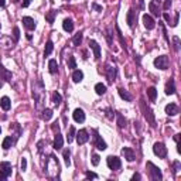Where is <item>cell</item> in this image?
<instances>
[{
    "mask_svg": "<svg viewBox=\"0 0 181 181\" xmlns=\"http://www.w3.org/2000/svg\"><path fill=\"white\" fill-rule=\"evenodd\" d=\"M75 136H77V141H78V144H79V146L85 144L86 141L89 140V135H88V132H86L85 129H81Z\"/></svg>",
    "mask_w": 181,
    "mask_h": 181,
    "instance_id": "9c48e42d",
    "label": "cell"
},
{
    "mask_svg": "<svg viewBox=\"0 0 181 181\" xmlns=\"http://www.w3.org/2000/svg\"><path fill=\"white\" fill-rule=\"evenodd\" d=\"M149 10H150L151 14L156 16V17H159V16H160V9L156 6V3H154V2H151V3L149 4Z\"/></svg>",
    "mask_w": 181,
    "mask_h": 181,
    "instance_id": "1f68e13d",
    "label": "cell"
},
{
    "mask_svg": "<svg viewBox=\"0 0 181 181\" xmlns=\"http://www.w3.org/2000/svg\"><path fill=\"white\" fill-rule=\"evenodd\" d=\"M68 68H71V69L77 68V61H75V57L71 55L69 58H68Z\"/></svg>",
    "mask_w": 181,
    "mask_h": 181,
    "instance_id": "f35d334b",
    "label": "cell"
},
{
    "mask_svg": "<svg viewBox=\"0 0 181 181\" xmlns=\"http://www.w3.org/2000/svg\"><path fill=\"white\" fill-rule=\"evenodd\" d=\"M12 77H13V75H12V72H10V71H7L6 68L3 67V65L0 64V78L9 82V81H12Z\"/></svg>",
    "mask_w": 181,
    "mask_h": 181,
    "instance_id": "ac0fdd59",
    "label": "cell"
},
{
    "mask_svg": "<svg viewBox=\"0 0 181 181\" xmlns=\"http://www.w3.org/2000/svg\"><path fill=\"white\" fill-rule=\"evenodd\" d=\"M153 151H154V154H156V156L160 157V159H166V157H167V147L161 143V141H157V143H154Z\"/></svg>",
    "mask_w": 181,
    "mask_h": 181,
    "instance_id": "8992f818",
    "label": "cell"
},
{
    "mask_svg": "<svg viewBox=\"0 0 181 181\" xmlns=\"http://www.w3.org/2000/svg\"><path fill=\"white\" fill-rule=\"evenodd\" d=\"M13 37H14V41L17 43L20 38V28L19 27H14L13 28Z\"/></svg>",
    "mask_w": 181,
    "mask_h": 181,
    "instance_id": "60d3db41",
    "label": "cell"
},
{
    "mask_svg": "<svg viewBox=\"0 0 181 181\" xmlns=\"http://www.w3.org/2000/svg\"><path fill=\"white\" fill-rule=\"evenodd\" d=\"M122 154H123V157H125L127 161H133V160L136 159L135 151H133L130 147H123L122 149Z\"/></svg>",
    "mask_w": 181,
    "mask_h": 181,
    "instance_id": "2e32d148",
    "label": "cell"
},
{
    "mask_svg": "<svg viewBox=\"0 0 181 181\" xmlns=\"http://www.w3.org/2000/svg\"><path fill=\"white\" fill-rule=\"evenodd\" d=\"M72 116H74V120L77 123H83V122H85V112H83L81 107L75 109L74 113H72Z\"/></svg>",
    "mask_w": 181,
    "mask_h": 181,
    "instance_id": "5bb4252c",
    "label": "cell"
},
{
    "mask_svg": "<svg viewBox=\"0 0 181 181\" xmlns=\"http://www.w3.org/2000/svg\"><path fill=\"white\" fill-rule=\"evenodd\" d=\"M75 135H77V130H75L74 126H71V127H69V132H68V136H67L68 143H71V141L74 140V139H75Z\"/></svg>",
    "mask_w": 181,
    "mask_h": 181,
    "instance_id": "e575fe53",
    "label": "cell"
},
{
    "mask_svg": "<svg viewBox=\"0 0 181 181\" xmlns=\"http://www.w3.org/2000/svg\"><path fill=\"white\" fill-rule=\"evenodd\" d=\"M178 139H180V137H178V135H175V136H174V140L177 141V143H178Z\"/></svg>",
    "mask_w": 181,
    "mask_h": 181,
    "instance_id": "6f0895ef",
    "label": "cell"
},
{
    "mask_svg": "<svg viewBox=\"0 0 181 181\" xmlns=\"http://www.w3.org/2000/svg\"><path fill=\"white\" fill-rule=\"evenodd\" d=\"M89 48L93 51V57H95V60L101 58V45H99L95 40H89Z\"/></svg>",
    "mask_w": 181,
    "mask_h": 181,
    "instance_id": "8fae6325",
    "label": "cell"
},
{
    "mask_svg": "<svg viewBox=\"0 0 181 181\" xmlns=\"http://www.w3.org/2000/svg\"><path fill=\"white\" fill-rule=\"evenodd\" d=\"M95 147L98 149V150H102V151L106 150V147H107L106 143L102 140V137L98 135V132H96V130H95Z\"/></svg>",
    "mask_w": 181,
    "mask_h": 181,
    "instance_id": "9a60e30c",
    "label": "cell"
},
{
    "mask_svg": "<svg viewBox=\"0 0 181 181\" xmlns=\"http://www.w3.org/2000/svg\"><path fill=\"white\" fill-rule=\"evenodd\" d=\"M175 93V83L173 79H170L166 83V95H174Z\"/></svg>",
    "mask_w": 181,
    "mask_h": 181,
    "instance_id": "ffe728a7",
    "label": "cell"
},
{
    "mask_svg": "<svg viewBox=\"0 0 181 181\" xmlns=\"http://www.w3.org/2000/svg\"><path fill=\"white\" fill-rule=\"evenodd\" d=\"M119 95H120V98L125 99L126 102H130V101L133 99V98H132V95H130V93L127 92V91H125L123 88H119Z\"/></svg>",
    "mask_w": 181,
    "mask_h": 181,
    "instance_id": "484cf974",
    "label": "cell"
},
{
    "mask_svg": "<svg viewBox=\"0 0 181 181\" xmlns=\"http://www.w3.org/2000/svg\"><path fill=\"white\" fill-rule=\"evenodd\" d=\"M20 167H21V171H26V170H27V159L23 157L21 161H20Z\"/></svg>",
    "mask_w": 181,
    "mask_h": 181,
    "instance_id": "ee69618b",
    "label": "cell"
},
{
    "mask_svg": "<svg viewBox=\"0 0 181 181\" xmlns=\"http://www.w3.org/2000/svg\"><path fill=\"white\" fill-rule=\"evenodd\" d=\"M62 28H64L67 33H72L74 31V23L71 19H65L64 23H62Z\"/></svg>",
    "mask_w": 181,
    "mask_h": 181,
    "instance_id": "44dd1931",
    "label": "cell"
},
{
    "mask_svg": "<svg viewBox=\"0 0 181 181\" xmlns=\"http://www.w3.org/2000/svg\"><path fill=\"white\" fill-rule=\"evenodd\" d=\"M13 144H14V140L12 139V136H7V137L3 140V144H2V147H3L4 150H9V149L12 147Z\"/></svg>",
    "mask_w": 181,
    "mask_h": 181,
    "instance_id": "d4e9b609",
    "label": "cell"
},
{
    "mask_svg": "<svg viewBox=\"0 0 181 181\" xmlns=\"http://www.w3.org/2000/svg\"><path fill=\"white\" fill-rule=\"evenodd\" d=\"M154 67L159 68V69H167L169 68V57L167 55H160L154 60Z\"/></svg>",
    "mask_w": 181,
    "mask_h": 181,
    "instance_id": "ba28073f",
    "label": "cell"
},
{
    "mask_svg": "<svg viewBox=\"0 0 181 181\" xmlns=\"http://www.w3.org/2000/svg\"><path fill=\"white\" fill-rule=\"evenodd\" d=\"M163 17H164V20H166V21L170 23V14H169V13H164V14H163Z\"/></svg>",
    "mask_w": 181,
    "mask_h": 181,
    "instance_id": "db71d44e",
    "label": "cell"
},
{
    "mask_svg": "<svg viewBox=\"0 0 181 181\" xmlns=\"http://www.w3.org/2000/svg\"><path fill=\"white\" fill-rule=\"evenodd\" d=\"M166 113L169 115V116H175V115L178 113V106L175 103H169L166 106Z\"/></svg>",
    "mask_w": 181,
    "mask_h": 181,
    "instance_id": "d6986e66",
    "label": "cell"
},
{
    "mask_svg": "<svg viewBox=\"0 0 181 181\" xmlns=\"http://www.w3.org/2000/svg\"><path fill=\"white\" fill-rule=\"evenodd\" d=\"M62 146H64V139H62V135L60 132H57L55 139H54V149H55V150H61Z\"/></svg>",
    "mask_w": 181,
    "mask_h": 181,
    "instance_id": "e0dca14e",
    "label": "cell"
},
{
    "mask_svg": "<svg viewBox=\"0 0 181 181\" xmlns=\"http://www.w3.org/2000/svg\"><path fill=\"white\" fill-rule=\"evenodd\" d=\"M12 175V164L9 161L0 163V181H4Z\"/></svg>",
    "mask_w": 181,
    "mask_h": 181,
    "instance_id": "277c9868",
    "label": "cell"
},
{
    "mask_svg": "<svg viewBox=\"0 0 181 181\" xmlns=\"http://www.w3.org/2000/svg\"><path fill=\"white\" fill-rule=\"evenodd\" d=\"M105 71H106V77H107V79H109V82H113V81L116 79V75H117V68L112 67V65H107V67L105 68Z\"/></svg>",
    "mask_w": 181,
    "mask_h": 181,
    "instance_id": "30bf717a",
    "label": "cell"
},
{
    "mask_svg": "<svg viewBox=\"0 0 181 181\" xmlns=\"http://www.w3.org/2000/svg\"><path fill=\"white\" fill-rule=\"evenodd\" d=\"M31 3V0H23V7H28Z\"/></svg>",
    "mask_w": 181,
    "mask_h": 181,
    "instance_id": "f5cc1de1",
    "label": "cell"
},
{
    "mask_svg": "<svg viewBox=\"0 0 181 181\" xmlns=\"http://www.w3.org/2000/svg\"><path fill=\"white\" fill-rule=\"evenodd\" d=\"M52 50H54V44H52V41H47L45 48H44V57H48L52 52Z\"/></svg>",
    "mask_w": 181,
    "mask_h": 181,
    "instance_id": "d6a6232c",
    "label": "cell"
},
{
    "mask_svg": "<svg viewBox=\"0 0 181 181\" xmlns=\"http://www.w3.org/2000/svg\"><path fill=\"white\" fill-rule=\"evenodd\" d=\"M143 23H144V27L147 28V30H153L156 27V21L149 14H143Z\"/></svg>",
    "mask_w": 181,
    "mask_h": 181,
    "instance_id": "7c38bea8",
    "label": "cell"
},
{
    "mask_svg": "<svg viewBox=\"0 0 181 181\" xmlns=\"http://www.w3.org/2000/svg\"><path fill=\"white\" fill-rule=\"evenodd\" d=\"M116 33H117V37H119V41H120V44H122V47H123V48H126V41L123 40V36H122V33H120V30H119L117 26H116Z\"/></svg>",
    "mask_w": 181,
    "mask_h": 181,
    "instance_id": "ab89813d",
    "label": "cell"
},
{
    "mask_svg": "<svg viewBox=\"0 0 181 181\" xmlns=\"http://www.w3.org/2000/svg\"><path fill=\"white\" fill-rule=\"evenodd\" d=\"M45 174H47V177L48 178H57L58 177V174H60V163H58V160H57V157L55 156H50L48 157V160H47V163H45Z\"/></svg>",
    "mask_w": 181,
    "mask_h": 181,
    "instance_id": "6da1fadb",
    "label": "cell"
},
{
    "mask_svg": "<svg viewBox=\"0 0 181 181\" xmlns=\"http://www.w3.org/2000/svg\"><path fill=\"white\" fill-rule=\"evenodd\" d=\"M51 117H52V111H51V109H48V107H47V109H44L43 113H41V119L45 120V122H48Z\"/></svg>",
    "mask_w": 181,
    "mask_h": 181,
    "instance_id": "4dcf8cb0",
    "label": "cell"
},
{
    "mask_svg": "<svg viewBox=\"0 0 181 181\" xmlns=\"http://www.w3.org/2000/svg\"><path fill=\"white\" fill-rule=\"evenodd\" d=\"M64 160H65V164H67V167H69L71 166V151H69V149L64 150Z\"/></svg>",
    "mask_w": 181,
    "mask_h": 181,
    "instance_id": "8d00e7d4",
    "label": "cell"
},
{
    "mask_svg": "<svg viewBox=\"0 0 181 181\" xmlns=\"http://www.w3.org/2000/svg\"><path fill=\"white\" fill-rule=\"evenodd\" d=\"M4 4H6V2L4 0H0V7H4Z\"/></svg>",
    "mask_w": 181,
    "mask_h": 181,
    "instance_id": "9f6ffc18",
    "label": "cell"
},
{
    "mask_svg": "<svg viewBox=\"0 0 181 181\" xmlns=\"http://www.w3.org/2000/svg\"><path fill=\"white\" fill-rule=\"evenodd\" d=\"M81 43H82V33H77L74 36V38H72V44H74L75 47H78V45H81Z\"/></svg>",
    "mask_w": 181,
    "mask_h": 181,
    "instance_id": "836d02e7",
    "label": "cell"
},
{
    "mask_svg": "<svg viewBox=\"0 0 181 181\" xmlns=\"http://www.w3.org/2000/svg\"><path fill=\"white\" fill-rule=\"evenodd\" d=\"M127 24H129V27H133V24H135V10L133 9L127 12Z\"/></svg>",
    "mask_w": 181,
    "mask_h": 181,
    "instance_id": "f1b7e54d",
    "label": "cell"
},
{
    "mask_svg": "<svg viewBox=\"0 0 181 181\" xmlns=\"http://www.w3.org/2000/svg\"><path fill=\"white\" fill-rule=\"evenodd\" d=\"M48 71H50V74H57V71H58V62H57V60H50L48 61Z\"/></svg>",
    "mask_w": 181,
    "mask_h": 181,
    "instance_id": "7402d4cb",
    "label": "cell"
},
{
    "mask_svg": "<svg viewBox=\"0 0 181 181\" xmlns=\"http://www.w3.org/2000/svg\"><path fill=\"white\" fill-rule=\"evenodd\" d=\"M141 109H143V112H144V117H146L147 122L154 127V126H156V117H154L153 111H151L149 106H146V103H144L143 101H141Z\"/></svg>",
    "mask_w": 181,
    "mask_h": 181,
    "instance_id": "5b68a950",
    "label": "cell"
},
{
    "mask_svg": "<svg viewBox=\"0 0 181 181\" xmlns=\"http://www.w3.org/2000/svg\"><path fill=\"white\" fill-rule=\"evenodd\" d=\"M61 101H62V98H61V95H60L58 92L52 93V103L55 105V106H60V105H61Z\"/></svg>",
    "mask_w": 181,
    "mask_h": 181,
    "instance_id": "d590c367",
    "label": "cell"
},
{
    "mask_svg": "<svg viewBox=\"0 0 181 181\" xmlns=\"http://www.w3.org/2000/svg\"><path fill=\"white\" fill-rule=\"evenodd\" d=\"M173 166H174V173H177L178 170H180V163L178 161H174L173 163Z\"/></svg>",
    "mask_w": 181,
    "mask_h": 181,
    "instance_id": "f907efd6",
    "label": "cell"
},
{
    "mask_svg": "<svg viewBox=\"0 0 181 181\" xmlns=\"http://www.w3.org/2000/svg\"><path fill=\"white\" fill-rule=\"evenodd\" d=\"M55 16H57V10H50V12L45 14V20H47V23L52 24V23H54V20H55Z\"/></svg>",
    "mask_w": 181,
    "mask_h": 181,
    "instance_id": "4316f807",
    "label": "cell"
},
{
    "mask_svg": "<svg viewBox=\"0 0 181 181\" xmlns=\"http://www.w3.org/2000/svg\"><path fill=\"white\" fill-rule=\"evenodd\" d=\"M86 178H89V180H91V178H98V174H95V173H91V171H88V173H86Z\"/></svg>",
    "mask_w": 181,
    "mask_h": 181,
    "instance_id": "7dc6e473",
    "label": "cell"
},
{
    "mask_svg": "<svg viewBox=\"0 0 181 181\" xmlns=\"http://www.w3.org/2000/svg\"><path fill=\"white\" fill-rule=\"evenodd\" d=\"M0 106H2L3 111H9L10 107H12V102H10V99L7 96H3V98L0 99Z\"/></svg>",
    "mask_w": 181,
    "mask_h": 181,
    "instance_id": "603a6c76",
    "label": "cell"
},
{
    "mask_svg": "<svg viewBox=\"0 0 181 181\" xmlns=\"http://www.w3.org/2000/svg\"><path fill=\"white\" fill-rule=\"evenodd\" d=\"M82 79H83V72L81 69H75L74 74H72V81H74L75 83H78V82H81Z\"/></svg>",
    "mask_w": 181,
    "mask_h": 181,
    "instance_id": "cb8c5ba5",
    "label": "cell"
},
{
    "mask_svg": "<svg viewBox=\"0 0 181 181\" xmlns=\"http://www.w3.org/2000/svg\"><path fill=\"white\" fill-rule=\"evenodd\" d=\"M178 17H180V13H178V12H175V17H174V21L171 23V26H173V27H175V26L178 24Z\"/></svg>",
    "mask_w": 181,
    "mask_h": 181,
    "instance_id": "bcb514c9",
    "label": "cell"
},
{
    "mask_svg": "<svg viewBox=\"0 0 181 181\" xmlns=\"http://www.w3.org/2000/svg\"><path fill=\"white\" fill-rule=\"evenodd\" d=\"M52 130H54V132H60V126H58V123H54V125H52Z\"/></svg>",
    "mask_w": 181,
    "mask_h": 181,
    "instance_id": "816d5d0a",
    "label": "cell"
},
{
    "mask_svg": "<svg viewBox=\"0 0 181 181\" xmlns=\"http://www.w3.org/2000/svg\"><path fill=\"white\" fill-rule=\"evenodd\" d=\"M12 2H14V3H17V2H19V0H12Z\"/></svg>",
    "mask_w": 181,
    "mask_h": 181,
    "instance_id": "680465c9",
    "label": "cell"
},
{
    "mask_svg": "<svg viewBox=\"0 0 181 181\" xmlns=\"http://www.w3.org/2000/svg\"><path fill=\"white\" fill-rule=\"evenodd\" d=\"M65 2H68V0H65Z\"/></svg>",
    "mask_w": 181,
    "mask_h": 181,
    "instance_id": "94428289",
    "label": "cell"
},
{
    "mask_svg": "<svg viewBox=\"0 0 181 181\" xmlns=\"http://www.w3.org/2000/svg\"><path fill=\"white\" fill-rule=\"evenodd\" d=\"M44 95H45V89H44V83L41 81H37V82H34L33 85V96L37 102V106L40 107L41 103H43V99H44Z\"/></svg>",
    "mask_w": 181,
    "mask_h": 181,
    "instance_id": "7a4b0ae2",
    "label": "cell"
},
{
    "mask_svg": "<svg viewBox=\"0 0 181 181\" xmlns=\"http://www.w3.org/2000/svg\"><path fill=\"white\" fill-rule=\"evenodd\" d=\"M106 164H107V167L111 170H119L120 167H122V161H120V159L119 157H116V156H109L106 159Z\"/></svg>",
    "mask_w": 181,
    "mask_h": 181,
    "instance_id": "52a82bcc",
    "label": "cell"
},
{
    "mask_svg": "<svg viewBox=\"0 0 181 181\" xmlns=\"http://www.w3.org/2000/svg\"><path fill=\"white\" fill-rule=\"evenodd\" d=\"M99 161H101V157H99L98 154H92V164L93 166H98Z\"/></svg>",
    "mask_w": 181,
    "mask_h": 181,
    "instance_id": "f6af8a7d",
    "label": "cell"
},
{
    "mask_svg": "<svg viewBox=\"0 0 181 181\" xmlns=\"http://www.w3.org/2000/svg\"><path fill=\"white\" fill-rule=\"evenodd\" d=\"M146 167H147L149 174H150V178L153 181H160L163 178V174H161V171H160V169L157 166H154L151 161H147Z\"/></svg>",
    "mask_w": 181,
    "mask_h": 181,
    "instance_id": "3957f363",
    "label": "cell"
},
{
    "mask_svg": "<svg viewBox=\"0 0 181 181\" xmlns=\"http://www.w3.org/2000/svg\"><path fill=\"white\" fill-rule=\"evenodd\" d=\"M92 9L96 10V12H102V6H99V4H96V3H92Z\"/></svg>",
    "mask_w": 181,
    "mask_h": 181,
    "instance_id": "681fc988",
    "label": "cell"
},
{
    "mask_svg": "<svg viewBox=\"0 0 181 181\" xmlns=\"http://www.w3.org/2000/svg\"><path fill=\"white\" fill-rule=\"evenodd\" d=\"M126 123H127V120H126L122 115H117V126H119V127H125Z\"/></svg>",
    "mask_w": 181,
    "mask_h": 181,
    "instance_id": "74e56055",
    "label": "cell"
},
{
    "mask_svg": "<svg viewBox=\"0 0 181 181\" xmlns=\"http://www.w3.org/2000/svg\"><path fill=\"white\" fill-rule=\"evenodd\" d=\"M0 133H2V127H0Z\"/></svg>",
    "mask_w": 181,
    "mask_h": 181,
    "instance_id": "91938a15",
    "label": "cell"
},
{
    "mask_svg": "<svg viewBox=\"0 0 181 181\" xmlns=\"http://www.w3.org/2000/svg\"><path fill=\"white\" fill-rule=\"evenodd\" d=\"M140 178H141V175H140V174H137V173H136V174H133L132 180H140Z\"/></svg>",
    "mask_w": 181,
    "mask_h": 181,
    "instance_id": "11a10c76",
    "label": "cell"
},
{
    "mask_svg": "<svg viewBox=\"0 0 181 181\" xmlns=\"http://www.w3.org/2000/svg\"><path fill=\"white\" fill-rule=\"evenodd\" d=\"M173 43H174V50H175V51H180V38H178L177 36L173 37Z\"/></svg>",
    "mask_w": 181,
    "mask_h": 181,
    "instance_id": "b9f144b4",
    "label": "cell"
},
{
    "mask_svg": "<svg viewBox=\"0 0 181 181\" xmlns=\"http://www.w3.org/2000/svg\"><path fill=\"white\" fill-rule=\"evenodd\" d=\"M95 92L98 93V95H105V93H106V85H103V83H96Z\"/></svg>",
    "mask_w": 181,
    "mask_h": 181,
    "instance_id": "f546056e",
    "label": "cell"
},
{
    "mask_svg": "<svg viewBox=\"0 0 181 181\" xmlns=\"http://www.w3.org/2000/svg\"><path fill=\"white\" fill-rule=\"evenodd\" d=\"M147 96H149V99H150L151 102L156 101V98H157V89L154 88V86H150V88L147 89Z\"/></svg>",
    "mask_w": 181,
    "mask_h": 181,
    "instance_id": "83f0119b",
    "label": "cell"
},
{
    "mask_svg": "<svg viewBox=\"0 0 181 181\" xmlns=\"http://www.w3.org/2000/svg\"><path fill=\"white\" fill-rule=\"evenodd\" d=\"M164 10H169L170 7H171V0H166V2H164Z\"/></svg>",
    "mask_w": 181,
    "mask_h": 181,
    "instance_id": "c3c4849f",
    "label": "cell"
},
{
    "mask_svg": "<svg viewBox=\"0 0 181 181\" xmlns=\"http://www.w3.org/2000/svg\"><path fill=\"white\" fill-rule=\"evenodd\" d=\"M105 112H106V117H107V119H109V120H113V117H115V112L112 111L111 107H109V109H106Z\"/></svg>",
    "mask_w": 181,
    "mask_h": 181,
    "instance_id": "7bdbcfd3",
    "label": "cell"
},
{
    "mask_svg": "<svg viewBox=\"0 0 181 181\" xmlns=\"http://www.w3.org/2000/svg\"><path fill=\"white\" fill-rule=\"evenodd\" d=\"M23 24H24V27L27 28L28 31H33L36 30V27H37V24H36V20L31 19V17H23Z\"/></svg>",
    "mask_w": 181,
    "mask_h": 181,
    "instance_id": "4fadbf2b",
    "label": "cell"
}]
</instances>
